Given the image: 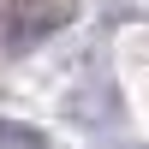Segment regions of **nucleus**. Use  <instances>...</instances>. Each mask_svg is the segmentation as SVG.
<instances>
[{
	"instance_id": "f257e3e1",
	"label": "nucleus",
	"mask_w": 149,
	"mask_h": 149,
	"mask_svg": "<svg viewBox=\"0 0 149 149\" xmlns=\"http://www.w3.org/2000/svg\"><path fill=\"white\" fill-rule=\"evenodd\" d=\"M78 18V0H0V36L6 48H36L48 36H60Z\"/></svg>"
},
{
	"instance_id": "f03ea898",
	"label": "nucleus",
	"mask_w": 149,
	"mask_h": 149,
	"mask_svg": "<svg viewBox=\"0 0 149 149\" xmlns=\"http://www.w3.org/2000/svg\"><path fill=\"white\" fill-rule=\"evenodd\" d=\"M0 149H48V137L36 125H12V119H0Z\"/></svg>"
}]
</instances>
